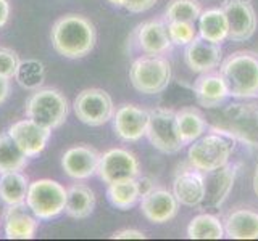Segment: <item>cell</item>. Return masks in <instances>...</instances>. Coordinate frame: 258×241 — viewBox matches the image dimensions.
<instances>
[{
	"label": "cell",
	"mask_w": 258,
	"mask_h": 241,
	"mask_svg": "<svg viewBox=\"0 0 258 241\" xmlns=\"http://www.w3.org/2000/svg\"><path fill=\"white\" fill-rule=\"evenodd\" d=\"M53 50L70 60L84 58L95 47L97 31L91 20L83 15L70 13L58 18L50 29Z\"/></svg>",
	"instance_id": "cell-1"
},
{
	"label": "cell",
	"mask_w": 258,
	"mask_h": 241,
	"mask_svg": "<svg viewBox=\"0 0 258 241\" xmlns=\"http://www.w3.org/2000/svg\"><path fill=\"white\" fill-rule=\"evenodd\" d=\"M220 74L234 98L258 96V55L252 52H236L220 66Z\"/></svg>",
	"instance_id": "cell-2"
},
{
	"label": "cell",
	"mask_w": 258,
	"mask_h": 241,
	"mask_svg": "<svg viewBox=\"0 0 258 241\" xmlns=\"http://www.w3.org/2000/svg\"><path fill=\"white\" fill-rule=\"evenodd\" d=\"M26 117L47 129H58L68 117L70 104L67 96L52 87L34 90L24 106Z\"/></svg>",
	"instance_id": "cell-3"
},
{
	"label": "cell",
	"mask_w": 258,
	"mask_h": 241,
	"mask_svg": "<svg viewBox=\"0 0 258 241\" xmlns=\"http://www.w3.org/2000/svg\"><path fill=\"white\" fill-rule=\"evenodd\" d=\"M129 80L142 95L161 93L171 82V64L163 56H142L129 68Z\"/></svg>",
	"instance_id": "cell-4"
},
{
	"label": "cell",
	"mask_w": 258,
	"mask_h": 241,
	"mask_svg": "<svg viewBox=\"0 0 258 241\" xmlns=\"http://www.w3.org/2000/svg\"><path fill=\"white\" fill-rule=\"evenodd\" d=\"M67 188L52 179H40L29 183L26 204L39 220H50L64 211Z\"/></svg>",
	"instance_id": "cell-5"
},
{
	"label": "cell",
	"mask_w": 258,
	"mask_h": 241,
	"mask_svg": "<svg viewBox=\"0 0 258 241\" xmlns=\"http://www.w3.org/2000/svg\"><path fill=\"white\" fill-rule=\"evenodd\" d=\"M232 143L218 134L202 135L189 148V164L200 172H212L229 163Z\"/></svg>",
	"instance_id": "cell-6"
},
{
	"label": "cell",
	"mask_w": 258,
	"mask_h": 241,
	"mask_svg": "<svg viewBox=\"0 0 258 241\" xmlns=\"http://www.w3.org/2000/svg\"><path fill=\"white\" fill-rule=\"evenodd\" d=\"M145 137L153 148L165 155H174L184 148L176 123V111L166 108L149 109V126Z\"/></svg>",
	"instance_id": "cell-7"
},
{
	"label": "cell",
	"mask_w": 258,
	"mask_h": 241,
	"mask_svg": "<svg viewBox=\"0 0 258 241\" xmlns=\"http://www.w3.org/2000/svg\"><path fill=\"white\" fill-rule=\"evenodd\" d=\"M76 117L86 126L100 127L115 114V104L108 92L102 88H86L79 92L73 103Z\"/></svg>",
	"instance_id": "cell-8"
},
{
	"label": "cell",
	"mask_w": 258,
	"mask_h": 241,
	"mask_svg": "<svg viewBox=\"0 0 258 241\" xmlns=\"http://www.w3.org/2000/svg\"><path fill=\"white\" fill-rule=\"evenodd\" d=\"M97 174L100 180L108 185L127 179H137L141 175V166L137 158L129 150L111 148L100 155Z\"/></svg>",
	"instance_id": "cell-9"
},
{
	"label": "cell",
	"mask_w": 258,
	"mask_h": 241,
	"mask_svg": "<svg viewBox=\"0 0 258 241\" xmlns=\"http://www.w3.org/2000/svg\"><path fill=\"white\" fill-rule=\"evenodd\" d=\"M223 10L228 20V39L245 42L256 31V13L248 0H224Z\"/></svg>",
	"instance_id": "cell-10"
},
{
	"label": "cell",
	"mask_w": 258,
	"mask_h": 241,
	"mask_svg": "<svg viewBox=\"0 0 258 241\" xmlns=\"http://www.w3.org/2000/svg\"><path fill=\"white\" fill-rule=\"evenodd\" d=\"M7 134L12 137L24 155L28 158H34L45 150L48 140H50L52 131L28 117L13 123L8 127Z\"/></svg>",
	"instance_id": "cell-11"
},
{
	"label": "cell",
	"mask_w": 258,
	"mask_h": 241,
	"mask_svg": "<svg viewBox=\"0 0 258 241\" xmlns=\"http://www.w3.org/2000/svg\"><path fill=\"white\" fill-rule=\"evenodd\" d=\"M115 134L124 142H139L149 126V109L137 104H121L111 117Z\"/></svg>",
	"instance_id": "cell-12"
},
{
	"label": "cell",
	"mask_w": 258,
	"mask_h": 241,
	"mask_svg": "<svg viewBox=\"0 0 258 241\" xmlns=\"http://www.w3.org/2000/svg\"><path fill=\"white\" fill-rule=\"evenodd\" d=\"M100 155L89 145H76L63 153L61 169L70 179L86 180L97 174Z\"/></svg>",
	"instance_id": "cell-13"
},
{
	"label": "cell",
	"mask_w": 258,
	"mask_h": 241,
	"mask_svg": "<svg viewBox=\"0 0 258 241\" xmlns=\"http://www.w3.org/2000/svg\"><path fill=\"white\" fill-rule=\"evenodd\" d=\"M223 50L220 44H213L204 37L196 36L194 40L185 45L184 50V61L192 72L205 74L212 72L215 68L221 64Z\"/></svg>",
	"instance_id": "cell-14"
},
{
	"label": "cell",
	"mask_w": 258,
	"mask_h": 241,
	"mask_svg": "<svg viewBox=\"0 0 258 241\" xmlns=\"http://www.w3.org/2000/svg\"><path fill=\"white\" fill-rule=\"evenodd\" d=\"M179 211V201L174 193L165 188H153L141 199V212L152 223H168Z\"/></svg>",
	"instance_id": "cell-15"
},
{
	"label": "cell",
	"mask_w": 258,
	"mask_h": 241,
	"mask_svg": "<svg viewBox=\"0 0 258 241\" xmlns=\"http://www.w3.org/2000/svg\"><path fill=\"white\" fill-rule=\"evenodd\" d=\"M173 193L179 204L194 207L205 199V175L192 166L176 174L173 182Z\"/></svg>",
	"instance_id": "cell-16"
},
{
	"label": "cell",
	"mask_w": 258,
	"mask_h": 241,
	"mask_svg": "<svg viewBox=\"0 0 258 241\" xmlns=\"http://www.w3.org/2000/svg\"><path fill=\"white\" fill-rule=\"evenodd\" d=\"M136 40L145 55L161 56L171 50L173 42L169 39L165 21H145L136 29Z\"/></svg>",
	"instance_id": "cell-17"
},
{
	"label": "cell",
	"mask_w": 258,
	"mask_h": 241,
	"mask_svg": "<svg viewBox=\"0 0 258 241\" xmlns=\"http://www.w3.org/2000/svg\"><path fill=\"white\" fill-rule=\"evenodd\" d=\"M5 236L8 239H31L36 236L39 219L32 214L28 204L7 206L5 215Z\"/></svg>",
	"instance_id": "cell-18"
},
{
	"label": "cell",
	"mask_w": 258,
	"mask_h": 241,
	"mask_svg": "<svg viewBox=\"0 0 258 241\" xmlns=\"http://www.w3.org/2000/svg\"><path fill=\"white\" fill-rule=\"evenodd\" d=\"M194 93L197 103L205 108H216L229 96L228 85H226L221 74L205 72L194 82Z\"/></svg>",
	"instance_id": "cell-19"
},
{
	"label": "cell",
	"mask_w": 258,
	"mask_h": 241,
	"mask_svg": "<svg viewBox=\"0 0 258 241\" xmlns=\"http://www.w3.org/2000/svg\"><path fill=\"white\" fill-rule=\"evenodd\" d=\"M205 175V199L210 206H221L228 198L229 191L236 179V167L229 166V163L216 169V171L207 172Z\"/></svg>",
	"instance_id": "cell-20"
},
{
	"label": "cell",
	"mask_w": 258,
	"mask_h": 241,
	"mask_svg": "<svg viewBox=\"0 0 258 241\" xmlns=\"http://www.w3.org/2000/svg\"><path fill=\"white\" fill-rule=\"evenodd\" d=\"M224 236L231 239H258V212L252 209H236L224 219Z\"/></svg>",
	"instance_id": "cell-21"
},
{
	"label": "cell",
	"mask_w": 258,
	"mask_h": 241,
	"mask_svg": "<svg viewBox=\"0 0 258 241\" xmlns=\"http://www.w3.org/2000/svg\"><path fill=\"white\" fill-rule=\"evenodd\" d=\"M95 209L94 191L83 183H75L67 188L64 212L73 219H87Z\"/></svg>",
	"instance_id": "cell-22"
},
{
	"label": "cell",
	"mask_w": 258,
	"mask_h": 241,
	"mask_svg": "<svg viewBox=\"0 0 258 241\" xmlns=\"http://www.w3.org/2000/svg\"><path fill=\"white\" fill-rule=\"evenodd\" d=\"M228 20L223 8H208L199 16V36L213 44H221L228 39Z\"/></svg>",
	"instance_id": "cell-23"
},
{
	"label": "cell",
	"mask_w": 258,
	"mask_h": 241,
	"mask_svg": "<svg viewBox=\"0 0 258 241\" xmlns=\"http://www.w3.org/2000/svg\"><path fill=\"white\" fill-rule=\"evenodd\" d=\"M29 180L21 171L0 174V201L5 206H16L26 203Z\"/></svg>",
	"instance_id": "cell-24"
},
{
	"label": "cell",
	"mask_w": 258,
	"mask_h": 241,
	"mask_svg": "<svg viewBox=\"0 0 258 241\" xmlns=\"http://www.w3.org/2000/svg\"><path fill=\"white\" fill-rule=\"evenodd\" d=\"M176 123L184 147L200 139L207 131V120L204 114L194 106L181 108L179 111H176Z\"/></svg>",
	"instance_id": "cell-25"
},
{
	"label": "cell",
	"mask_w": 258,
	"mask_h": 241,
	"mask_svg": "<svg viewBox=\"0 0 258 241\" xmlns=\"http://www.w3.org/2000/svg\"><path fill=\"white\" fill-rule=\"evenodd\" d=\"M107 198L110 201V204L115 206L116 209H121V211L131 209L133 206H136V203L141 198L137 180L127 179V180H121L115 183H108Z\"/></svg>",
	"instance_id": "cell-26"
},
{
	"label": "cell",
	"mask_w": 258,
	"mask_h": 241,
	"mask_svg": "<svg viewBox=\"0 0 258 241\" xmlns=\"http://www.w3.org/2000/svg\"><path fill=\"white\" fill-rule=\"evenodd\" d=\"M190 239H221L224 238L223 222L213 214H199L187 225Z\"/></svg>",
	"instance_id": "cell-27"
},
{
	"label": "cell",
	"mask_w": 258,
	"mask_h": 241,
	"mask_svg": "<svg viewBox=\"0 0 258 241\" xmlns=\"http://www.w3.org/2000/svg\"><path fill=\"white\" fill-rule=\"evenodd\" d=\"M28 164V156L21 151V148L13 142L8 134L0 135V174L23 171Z\"/></svg>",
	"instance_id": "cell-28"
},
{
	"label": "cell",
	"mask_w": 258,
	"mask_h": 241,
	"mask_svg": "<svg viewBox=\"0 0 258 241\" xmlns=\"http://www.w3.org/2000/svg\"><path fill=\"white\" fill-rule=\"evenodd\" d=\"M15 79L26 90H37L45 80V68L39 60H23L20 61Z\"/></svg>",
	"instance_id": "cell-29"
},
{
	"label": "cell",
	"mask_w": 258,
	"mask_h": 241,
	"mask_svg": "<svg viewBox=\"0 0 258 241\" xmlns=\"http://www.w3.org/2000/svg\"><path fill=\"white\" fill-rule=\"evenodd\" d=\"M202 13V7L197 0H171L165 10V23L187 21L196 23Z\"/></svg>",
	"instance_id": "cell-30"
},
{
	"label": "cell",
	"mask_w": 258,
	"mask_h": 241,
	"mask_svg": "<svg viewBox=\"0 0 258 241\" xmlns=\"http://www.w3.org/2000/svg\"><path fill=\"white\" fill-rule=\"evenodd\" d=\"M168 34L173 45H187L194 37L197 36V31L194 23L187 21H169L166 23Z\"/></svg>",
	"instance_id": "cell-31"
},
{
	"label": "cell",
	"mask_w": 258,
	"mask_h": 241,
	"mask_svg": "<svg viewBox=\"0 0 258 241\" xmlns=\"http://www.w3.org/2000/svg\"><path fill=\"white\" fill-rule=\"evenodd\" d=\"M20 56L15 50L7 47H0V76L7 79L15 77L20 66Z\"/></svg>",
	"instance_id": "cell-32"
},
{
	"label": "cell",
	"mask_w": 258,
	"mask_h": 241,
	"mask_svg": "<svg viewBox=\"0 0 258 241\" xmlns=\"http://www.w3.org/2000/svg\"><path fill=\"white\" fill-rule=\"evenodd\" d=\"M157 4V0H124V8L131 13H144Z\"/></svg>",
	"instance_id": "cell-33"
},
{
	"label": "cell",
	"mask_w": 258,
	"mask_h": 241,
	"mask_svg": "<svg viewBox=\"0 0 258 241\" xmlns=\"http://www.w3.org/2000/svg\"><path fill=\"white\" fill-rule=\"evenodd\" d=\"M113 239H144L147 238L144 231L136 230V228H126V230H118L110 236Z\"/></svg>",
	"instance_id": "cell-34"
},
{
	"label": "cell",
	"mask_w": 258,
	"mask_h": 241,
	"mask_svg": "<svg viewBox=\"0 0 258 241\" xmlns=\"http://www.w3.org/2000/svg\"><path fill=\"white\" fill-rule=\"evenodd\" d=\"M137 187H139V193H141V198L145 196L147 193H150L153 188H155V185H153V180L150 177H137Z\"/></svg>",
	"instance_id": "cell-35"
},
{
	"label": "cell",
	"mask_w": 258,
	"mask_h": 241,
	"mask_svg": "<svg viewBox=\"0 0 258 241\" xmlns=\"http://www.w3.org/2000/svg\"><path fill=\"white\" fill-rule=\"evenodd\" d=\"M10 90H12L10 79L0 76V104H2L8 98V95H10Z\"/></svg>",
	"instance_id": "cell-36"
},
{
	"label": "cell",
	"mask_w": 258,
	"mask_h": 241,
	"mask_svg": "<svg viewBox=\"0 0 258 241\" xmlns=\"http://www.w3.org/2000/svg\"><path fill=\"white\" fill-rule=\"evenodd\" d=\"M8 16H10V4L8 0H0V28L7 24Z\"/></svg>",
	"instance_id": "cell-37"
},
{
	"label": "cell",
	"mask_w": 258,
	"mask_h": 241,
	"mask_svg": "<svg viewBox=\"0 0 258 241\" xmlns=\"http://www.w3.org/2000/svg\"><path fill=\"white\" fill-rule=\"evenodd\" d=\"M253 190H255V195L258 196V164L255 167V175H253Z\"/></svg>",
	"instance_id": "cell-38"
},
{
	"label": "cell",
	"mask_w": 258,
	"mask_h": 241,
	"mask_svg": "<svg viewBox=\"0 0 258 241\" xmlns=\"http://www.w3.org/2000/svg\"><path fill=\"white\" fill-rule=\"evenodd\" d=\"M111 5L119 7V8H124V0H108Z\"/></svg>",
	"instance_id": "cell-39"
}]
</instances>
